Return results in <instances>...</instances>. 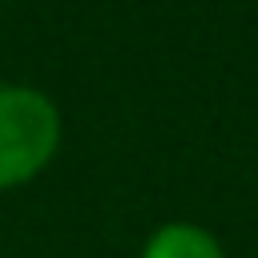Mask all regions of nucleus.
Listing matches in <instances>:
<instances>
[{"instance_id": "2", "label": "nucleus", "mask_w": 258, "mask_h": 258, "mask_svg": "<svg viewBox=\"0 0 258 258\" xmlns=\"http://www.w3.org/2000/svg\"><path fill=\"white\" fill-rule=\"evenodd\" d=\"M141 258H226V250L198 222H161L145 238Z\"/></svg>"}, {"instance_id": "1", "label": "nucleus", "mask_w": 258, "mask_h": 258, "mask_svg": "<svg viewBox=\"0 0 258 258\" xmlns=\"http://www.w3.org/2000/svg\"><path fill=\"white\" fill-rule=\"evenodd\" d=\"M60 109L44 89L0 85V189L40 177L60 149Z\"/></svg>"}]
</instances>
